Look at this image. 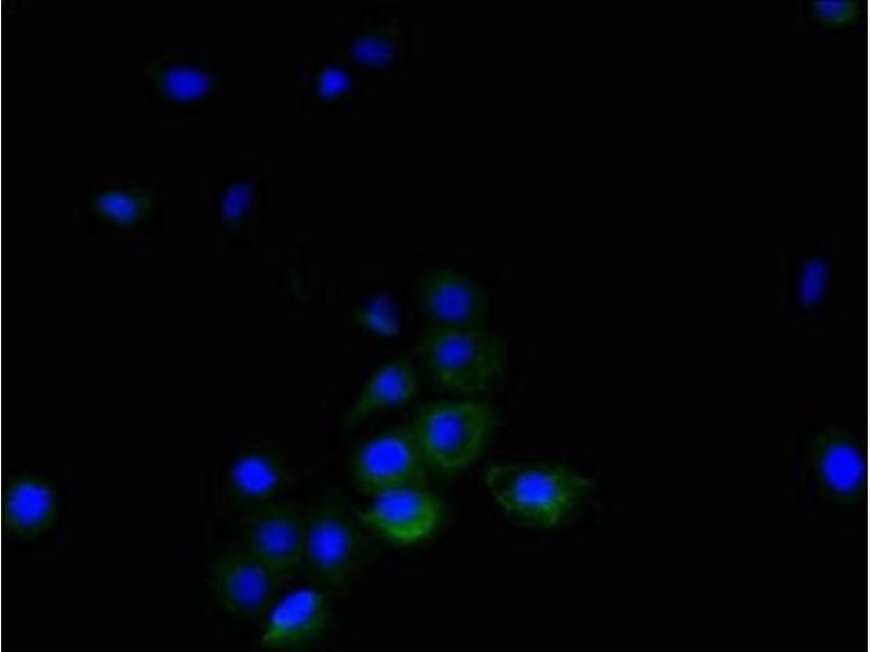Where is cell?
I'll return each mask as SVG.
<instances>
[{
	"mask_svg": "<svg viewBox=\"0 0 870 652\" xmlns=\"http://www.w3.org/2000/svg\"><path fill=\"white\" fill-rule=\"evenodd\" d=\"M418 299L432 325L484 328L488 311L486 293L465 274L449 268L427 273L419 285Z\"/></svg>",
	"mask_w": 870,
	"mask_h": 652,
	"instance_id": "7c38bea8",
	"label": "cell"
},
{
	"mask_svg": "<svg viewBox=\"0 0 870 652\" xmlns=\"http://www.w3.org/2000/svg\"><path fill=\"white\" fill-rule=\"evenodd\" d=\"M418 377L407 355H400L380 367L366 381L344 418L345 428L352 427L373 412L409 402L417 393Z\"/></svg>",
	"mask_w": 870,
	"mask_h": 652,
	"instance_id": "d6986e66",
	"label": "cell"
},
{
	"mask_svg": "<svg viewBox=\"0 0 870 652\" xmlns=\"http://www.w3.org/2000/svg\"><path fill=\"white\" fill-rule=\"evenodd\" d=\"M211 206L216 224L231 238L256 231L266 204L269 178L260 168L238 165L219 171L210 185Z\"/></svg>",
	"mask_w": 870,
	"mask_h": 652,
	"instance_id": "5bb4252c",
	"label": "cell"
},
{
	"mask_svg": "<svg viewBox=\"0 0 870 652\" xmlns=\"http://www.w3.org/2000/svg\"><path fill=\"white\" fill-rule=\"evenodd\" d=\"M803 5L805 21L820 30L845 32L862 24L863 4L858 0H809Z\"/></svg>",
	"mask_w": 870,
	"mask_h": 652,
	"instance_id": "44dd1931",
	"label": "cell"
},
{
	"mask_svg": "<svg viewBox=\"0 0 870 652\" xmlns=\"http://www.w3.org/2000/svg\"><path fill=\"white\" fill-rule=\"evenodd\" d=\"M328 622V602L323 592L297 591L271 614L260 643L268 649L301 645L316 638Z\"/></svg>",
	"mask_w": 870,
	"mask_h": 652,
	"instance_id": "ac0fdd59",
	"label": "cell"
},
{
	"mask_svg": "<svg viewBox=\"0 0 870 652\" xmlns=\"http://www.w3.org/2000/svg\"><path fill=\"white\" fill-rule=\"evenodd\" d=\"M495 422V411L487 401L442 400L422 405L411 427L428 467L452 474L483 453Z\"/></svg>",
	"mask_w": 870,
	"mask_h": 652,
	"instance_id": "5b68a950",
	"label": "cell"
},
{
	"mask_svg": "<svg viewBox=\"0 0 870 652\" xmlns=\"http://www.w3.org/2000/svg\"><path fill=\"white\" fill-rule=\"evenodd\" d=\"M303 522L301 565L320 586L341 590L366 561V534L345 507L333 502L313 506Z\"/></svg>",
	"mask_w": 870,
	"mask_h": 652,
	"instance_id": "8992f818",
	"label": "cell"
},
{
	"mask_svg": "<svg viewBox=\"0 0 870 652\" xmlns=\"http://www.w3.org/2000/svg\"><path fill=\"white\" fill-rule=\"evenodd\" d=\"M792 258L785 265L783 292L797 316L819 322L835 308L837 293L833 256L826 244Z\"/></svg>",
	"mask_w": 870,
	"mask_h": 652,
	"instance_id": "2e32d148",
	"label": "cell"
},
{
	"mask_svg": "<svg viewBox=\"0 0 870 652\" xmlns=\"http://www.w3.org/2000/svg\"><path fill=\"white\" fill-rule=\"evenodd\" d=\"M376 499L359 514V519L390 542L411 544L421 541L438 523L440 504L426 487L398 489Z\"/></svg>",
	"mask_w": 870,
	"mask_h": 652,
	"instance_id": "9a60e30c",
	"label": "cell"
},
{
	"mask_svg": "<svg viewBox=\"0 0 870 652\" xmlns=\"http://www.w3.org/2000/svg\"><path fill=\"white\" fill-rule=\"evenodd\" d=\"M286 577L246 548L219 556L211 572L219 605L247 619L261 617L269 611Z\"/></svg>",
	"mask_w": 870,
	"mask_h": 652,
	"instance_id": "8fae6325",
	"label": "cell"
},
{
	"mask_svg": "<svg viewBox=\"0 0 870 652\" xmlns=\"http://www.w3.org/2000/svg\"><path fill=\"white\" fill-rule=\"evenodd\" d=\"M246 549L274 568L289 575L301 565L304 522L290 503L252 507L243 525Z\"/></svg>",
	"mask_w": 870,
	"mask_h": 652,
	"instance_id": "4fadbf2b",
	"label": "cell"
},
{
	"mask_svg": "<svg viewBox=\"0 0 870 652\" xmlns=\"http://www.w3.org/2000/svg\"><path fill=\"white\" fill-rule=\"evenodd\" d=\"M427 463L411 425L364 442L355 453L351 476L358 490L373 497L427 486Z\"/></svg>",
	"mask_w": 870,
	"mask_h": 652,
	"instance_id": "9c48e42d",
	"label": "cell"
},
{
	"mask_svg": "<svg viewBox=\"0 0 870 652\" xmlns=\"http://www.w3.org/2000/svg\"><path fill=\"white\" fill-rule=\"evenodd\" d=\"M807 465L820 496L838 509L862 502L866 464L860 439L844 428L825 426L813 434Z\"/></svg>",
	"mask_w": 870,
	"mask_h": 652,
	"instance_id": "30bf717a",
	"label": "cell"
},
{
	"mask_svg": "<svg viewBox=\"0 0 870 652\" xmlns=\"http://www.w3.org/2000/svg\"><path fill=\"white\" fill-rule=\"evenodd\" d=\"M353 317L357 323L372 333L393 337L398 333V315L393 301L384 296L370 300L356 309Z\"/></svg>",
	"mask_w": 870,
	"mask_h": 652,
	"instance_id": "7402d4cb",
	"label": "cell"
},
{
	"mask_svg": "<svg viewBox=\"0 0 870 652\" xmlns=\"http://www.w3.org/2000/svg\"><path fill=\"white\" fill-rule=\"evenodd\" d=\"M59 514V497L49 480L27 472L9 479L2 517L10 537L20 540L38 537L55 525Z\"/></svg>",
	"mask_w": 870,
	"mask_h": 652,
	"instance_id": "e0dca14e",
	"label": "cell"
},
{
	"mask_svg": "<svg viewBox=\"0 0 870 652\" xmlns=\"http://www.w3.org/2000/svg\"><path fill=\"white\" fill-rule=\"evenodd\" d=\"M288 471L278 459L263 451L238 456L227 476V494L237 504L254 507L269 500L287 482Z\"/></svg>",
	"mask_w": 870,
	"mask_h": 652,
	"instance_id": "ffe728a7",
	"label": "cell"
},
{
	"mask_svg": "<svg viewBox=\"0 0 870 652\" xmlns=\"http://www.w3.org/2000/svg\"><path fill=\"white\" fill-rule=\"evenodd\" d=\"M78 210L86 230L114 241H138L162 229L165 192L139 176H107L82 185Z\"/></svg>",
	"mask_w": 870,
	"mask_h": 652,
	"instance_id": "277c9868",
	"label": "cell"
},
{
	"mask_svg": "<svg viewBox=\"0 0 870 652\" xmlns=\"http://www.w3.org/2000/svg\"><path fill=\"white\" fill-rule=\"evenodd\" d=\"M382 83L351 64L341 52L318 51L297 71L296 106L328 121H343L357 112Z\"/></svg>",
	"mask_w": 870,
	"mask_h": 652,
	"instance_id": "ba28073f",
	"label": "cell"
},
{
	"mask_svg": "<svg viewBox=\"0 0 870 652\" xmlns=\"http://www.w3.org/2000/svg\"><path fill=\"white\" fill-rule=\"evenodd\" d=\"M134 68L148 104L176 116H190L224 102L235 77L228 52L187 51L164 45L140 51Z\"/></svg>",
	"mask_w": 870,
	"mask_h": 652,
	"instance_id": "6da1fadb",
	"label": "cell"
},
{
	"mask_svg": "<svg viewBox=\"0 0 870 652\" xmlns=\"http://www.w3.org/2000/svg\"><path fill=\"white\" fill-rule=\"evenodd\" d=\"M492 496L520 524L552 527L567 521L593 482L561 464H490L485 474Z\"/></svg>",
	"mask_w": 870,
	"mask_h": 652,
	"instance_id": "7a4b0ae2",
	"label": "cell"
},
{
	"mask_svg": "<svg viewBox=\"0 0 870 652\" xmlns=\"http://www.w3.org/2000/svg\"><path fill=\"white\" fill-rule=\"evenodd\" d=\"M341 54L361 71L380 79L405 72L412 52L410 27L397 7L374 4L343 20Z\"/></svg>",
	"mask_w": 870,
	"mask_h": 652,
	"instance_id": "52a82bcc",
	"label": "cell"
},
{
	"mask_svg": "<svg viewBox=\"0 0 870 652\" xmlns=\"http://www.w3.org/2000/svg\"><path fill=\"white\" fill-rule=\"evenodd\" d=\"M417 351L427 371L458 392L493 391L506 375L507 343L484 328L431 325L420 334Z\"/></svg>",
	"mask_w": 870,
	"mask_h": 652,
	"instance_id": "3957f363",
	"label": "cell"
}]
</instances>
